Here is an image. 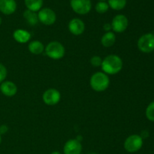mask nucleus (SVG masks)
Instances as JSON below:
<instances>
[{
	"instance_id": "1",
	"label": "nucleus",
	"mask_w": 154,
	"mask_h": 154,
	"mask_svg": "<svg viewBox=\"0 0 154 154\" xmlns=\"http://www.w3.org/2000/svg\"><path fill=\"white\" fill-rule=\"evenodd\" d=\"M123 63L122 59L115 54L107 56L102 60L101 68L106 75H114L118 74L123 69Z\"/></svg>"
},
{
	"instance_id": "2",
	"label": "nucleus",
	"mask_w": 154,
	"mask_h": 154,
	"mask_svg": "<svg viewBox=\"0 0 154 154\" xmlns=\"http://www.w3.org/2000/svg\"><path fill=\"white\" fill-rule=\"evenodd\" d=\"M91 88L96 92L105 91L110 85V79L108 75L103 72H96L91 76L90 80Z\"/></svg>"
},
{
	"instance_id": "3",
	"label": "nucleus",
	"mask_w": 154,
	"mask_h": 154,
	"mask_svg": "<svg viewBox=\"0 0 154 154\" xmlns=\"http://www.w3.org/2000/svg\"><path fill=\"white\" fill-rule=\"evenodd\" d=\"M45 54L49 58L54 60H58L63 58L66 54L65 47L60 42L54 41L45 47Z\"/></svg>"
},
{
	"instance_id": "4",
	"label": "nucleus",
	"mask_w": 154,
	"mask_h": 154,
	"mask_svg": "<svg viewBox=\"0 0 154 154\" xmlns=\"http://www.w3.org/2000/svg\"><path fill=\"white\" fill-rule=\"evenodd\" d=\"M138 48L141 52L149 54L154 51V35L147 33L140 37L138 41Z\"/></svg>"
},
{
	"instance_id": "5",
	"label": "nucleus",
	"mask_w": 154,
	"mask_h": 154,
	"mask_svg": "<svg viewBox=\"0 0 154 154\" xmlns=\"http://www.w3.org/2000/svg\"><path fill=\"white\" fill-rule=\"evenodd\" d=\"M143 146V138L139 135H129L124 141V148L129 153H135Z\"/></svg>"
},
{
	"instance_id": "6",
	"label": "nucleus",
	"mask_w": 154,
	"mask_h": 154,
	"mask_svg": "<svg viewBox=\"0 0 154 154\" xmlns=\"http://www.w3.org/2000/svg\"><path fill=\"white\" fill-rule=\"evenodd\" d=\"M70 5L72 10L80 15L87 14L92 8L90 0H71Z\"/></svg>"
},
{
	"instance_id": "7",
	"label": "nucleus",
	"mask_w": 154,
	"mask_h": 154,
	"mask_svg": "<svg viewBox=\"0 0 154 154\" xmlns=\"http://www.w3.org/2000/svg\"><path fill=\"white\" fill-rule=\"evenodd\" d=\"M38 21L46 26L53 25L57 20L56 13L49 8H45L41 9L38 13Z\"/></svg>"
},
{
	"instance_id": "8",
	"label": "nucleus",
	"mask_w": 154,
	"mask_h": 154,
	"mask_svg": "<svg viewBox=\"0 0 154 154\" xmlns=\"http://www.w3.org/2000/svg\"><path fill=\"white\" fill-rule=\"evenodd\" d=\"M113 31L117 33H121L126 31L129 26V20L123 14H117L113 18L111 23Z\"/></svg>"
},
{
	"instance_id": "9",
	"label": "nucleus",
	"mask_w": 154,
	"mask_h": 154,
	"mask_svg": "<svg viewBox=\"0 0 154 154\" xmlns=\"http://www.w3.org/2000/svg\"><path fill=\"white\" fill-rule=\"evenodd\" d=\"M42 99L47 105H55L60 102L61 94L57 89L50 88L43 93Z\"/></svg>"
},
{
	"instance_id": "10",
	"label": "nucleus",
	"mask_w": 154,
	"mask_h": 154,
	"mask_svg": "<svg viewBox=\"0 0 154 154\" xmlns=\"http://www.w3.org/2000/svg\"><path fill=\"white\" fill-rule=\"evenodd\" d=\"M82 151V144L77 139H70L63 147L64 154H81Z\"/></svg>"
},
{
	"instance_id": "11",
	"label": "nucleus",
	"mask_w": 154,
	"mask_h": 154,
	"mask_svg": "<svg viewBox=\"0 0 154 154\" xmlns=\"http://www.w3.org/2000/svg\"><path fill=\"white\" fill-rule=\"evenodd\" d=\"M69 30L72 34L75 35H80L83 34L85 30V24L84 21L79 18H73L69 23Z\"/></svg>"
},
{
	"instance_id": "12",
	"label": "nucleus",
	"mask_w": 154,
	"mask_h": 154,
	"mask_svg": "<svg viewBox=\"0 0 154 154\" xmlns=\"http://www.w3.org/2000/svg\"><path fill=\"white\" fill-rule=\"evenodd\" d=\"M0 90L3 95L8 97L15 96L17 92V87L14 82L10 81H3L0 86Z\"/></svg>"
},
{
	"instance_id": "13",
	"label": "nucleus",
	"mask_w": 154,
	"mask_h": 154,
	"mask_svg": "<svg viewBox=\"0 0 154 154\" xmlns=\"http://www.w3.org/2000/svg\"><path fill=\"white\" fill-rule=\"evenodd\" d=\"M17 10L15 0H0V11L5 15L12 14Z\"/></svg>"
},
{
	"instance_id": "14",
	"label": "nucleus",
	"mask_w": 154,
	"mask_h": 154,
	"mask_svg": "<svg viewBox=\"0 0 154 154\" xmlns=\"http://www.w3.org/2000/svg\"><path fill=\"white\" fill-rule=\"evenodd\" d=\"M13 37L14 40L18 43L25 44L31 39V33L25 29H18L14 32Z\"/></svg>"
},
{
	"instance_id": "15",
	"label": "nucleus",
	"mask_w": 154,
	"mask_h": 154,
	"mask_svg": "<svg viewBox=\"0 0 154 154\" xmlns=\"http://www.w3.org/2000/svg\"><path fill=\"white\" fill-rule=\"evenodd\" d=\"M45 47L44 46L43 44L38 40L32 41L29 43L28 50L30 53L35 55H39L42 54L45 51Z\"/></svg>"
},
{
	"instance_id": "16",
	"label": "nucleus",
	"mask_w": 154,
	"mask_h": 154,
	"mask_svg": "<svg viewBox=\"0 0 154 154\" xmlns=\"http://www.w3.org/2000/svg\"><path fill=\"white\" fill-rule=\"evenodd\" d=\"M116 35L113 32H107L102 35L101 43L105 48H111L115 44Z\"/></svg>"
},
{
	"instance_id": "17",
	"label": "nucleus",
	"mask_w": 154,
	"mask_h": 154,
	"mask_svg": "<svg viewBox=\"0 0 154 154\" xmlns=\"http://www.w3.org/2000/svg\"><path fill=\"white\" fill-rule=\"evenodd\" d=\"M26 7L32 11H39L43 6V0H24Z\"/></svg>"
},
{
	"instance_id": "18",
	"label": "nucleus",
	"mask_w": 154,
	"mask_h": 154,
	"mask_svg": "<svg viewBox=\"0 0 154 154\" xmlns=\"http://www.w3.org/2000/svg\"><path fill=\"white\" fill-rule=\"evenodd\" d=\"M23 17L25 18L26 22L29 25L35 26L39 22L38 17V14H36L35 12L32 11L27 9V10H26L23 12Z\"/></svg>"
},
{
	"instance_id": "19",
	"label": "nucleus",
	"mask_w": 154,
	"mask_h": 154,
	"mask_svg": "<svg viewBox=\"0 0 154 154\" xmlns=\"http://www.w3.org/2000/svg\"><path fill=\"white\" fill-rule=\"evenodd\" d=\"M108 4L113 10L120 11L126 7V0H108Z\"/></svg>"
},
{
	"instance_id": "20",
	"label": "nucleus",
	"mask_w": 154,
	"mask_h": 154,
	"mask_svg": "<svg viewBox=\"0 0 154 154\" xmlns=\"http://www.w3.org/2000/svg\"><path fill=\"white\" fill-rule=\"evenodd\" d=\"M109 9V5L106 2H99L96 5V11L99 14H105Z\"/></svg>"
},
{
	"instance_id": "21",
	"label": "nucleus",
	"mask_w": 154,
	"mask_h": 154,
	"mask_svg": "<svg viewBox=\"0 0 154 154\" xmlns=\"http://www.w3.org/2000/svg\"><path fill=\"white\" fill-rule=\"evenodd\" d=\"M146 117L150 121L154 122V101L146 108Z\"/></svg>"
},
{
	"instance_id": "22",
	"label": "nucleus",
	"mask_w": 154,
	"mask_h": 154,
	"mask_svg": "<svg viewBox=\"0 0 154 154\" xmlns=\"http://www.w3.org/2000/svg\"><path fill=\"white\" fill-rule=\"evenodd\" d=\"M90 63L93 67H100L102 63V59L99 56H93L90 59Z\"/></svg>"
},
{
	"instance_id": "23",
	"label": "nucleus",
	"mask_w": 154,
	"mask_h": 154,
	"mask_svg": "<svg viewBox=\"0 0 154 154\" xmlns=\"http://www.w3.org/2000/svg\"><path fill=\"white\" fill-rule=\"evenodd\" d=\"M7 69L3 64L0 63V83H2L7 77Z\"/></svg>"
},
{
	"instance_id": "24",
	"label": "nucleus",
	"mask_w": 154,
	"mask_h": 154,
	"mask_svg": "<svg viewBox=\"0 0 154 154\" xmlns=\"http://www.w3.org/2000/svg\"><path fill=\"white\" fill-rule=\"evenodd\" d=\"M8 131V127L6 125H2V126H0V134L1 135L5 134Z\"/></svg>"
},
{
	"instance_id": "25",
	"label": "nucleus",
	"mask_w": 154,
	"mask_h": 154,
	"mask_svg": "<svg viewBox=\"0 0 154 154\" xmlns=\"http://www.w3.org/2000/svg\"><path fill=\"white\" fill-rule=\"evenodd\" d=\"M103 28H104V30L106 31V32H110V30L112 29V28H111V25L110 23H105V25H104Z\"/></svg>"
},
{
	"instance_id": "26",
	"label": "nucleus",
	"mask_w": 154,
	"mask_h": 154,
	"mask_svg": "<svg viewBox=\"0 0 154 154\" xmlns=\"http://www.w3.org/2000/svg\"><path fill=\"white\" fill-rule=\"evenodd\" d=\"M140 136H141L142 138H146L149 136V133L147 132V131H143L142 134H141Z\"/></svg>"
},
{
	"instance_id": "27",
	"label": "nucleus",
	"mask_w": 154,
	"mask_h": 154,
	"mask_svg": "<svg viewBox=\"0 0 154 154\" xmlns=\"http://www.w3.org/2000/svg\"><path fill=\"white\" fill-rule=\"evenodd\" d=\"M51 154H62V153L59 151H54V152H53V153H51Z\"/></svg>"
},
{
	"instance_id": "28",
	"label": "nucleus",
	"mask_w": 154,
	"mask_h": 154,
	"mask_svg": "<svg viewBox=\"0 0 154 154\" xmlns=\"http://www.w3.org/2000/svg\"><path fill=\"white\" fill-rule=\"evenodd\" d=\"M2 143V136H1V134H0V144Z\"/></svg>"
},
{
	"instance_id": "29",
	"label": "nucleus",
	"mask_w": 154,
	"mask_h": 154,
	"mask_svg": "<svg viewBox=\"0 0 154 154\" xmlns=\"http://www.w3.org/2000/svg\"><path fill=\"white\" fill-rule=\"evenodd\" d=\"M2 20L1 17H0V25H1V24H2Z\"/></svg>"
},
{
	"instance_id": "30",
	"label": "nucleus",
	"mask_w": 154,
	"mask_h": 154,
	"mask_svg": "<svg viewBox=\"0 0 154 154\" xmlns=\"http://www.w3.org/2000/svg\"><path fill=\"white\" fill-rule=\"evenodd\" d=\"M99 2H105V1H106V0H99Z\"/></svg>"
},
{
	"instance_id": "31",
	"label": "nucleus",
	"mask_w": 154,
	"mask_h": 154,
	"mask_svg": "<svg viewBox=\"0 0 154 154\" xmlns=\"http://www.w3.org/2000/svg\"><path fill=\"white\" fill-rule=\"evenodd\" d=\"M91 154H96V153H91Z\"/></svg>"
}]
</instances>
